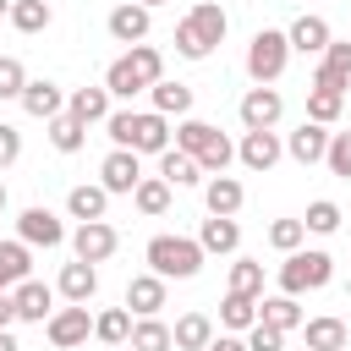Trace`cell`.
<instances>
[{"label": "cell", "mask_w": 351, "mask_h": 351, "mask_svg": "<svg viewBox=\"0 0 351 351\" xmlns=\"http://www.w3.org/2000/svg\"><path fill=\"white\" fill-rule=\"evenodd\" d=\"M104 203H110V192H104V186H88V181L66 192V208H71V219H82V225H88V219H104Z\"/></svg>", "instance_id": "obj_25"}, {"label": "cell", "mask_w": 351, "mask_h": 351, "mask_svg": "<svg viewBox=\"0 0 351 351\" xmlns=\"http://www.w3.org/2000/svg\"><path fill=\"white\" fill-rule=\"evenodd\" d=\"M302 236H307V225H302V219H274V225H269V241H274L280 252H296V247H302Z\"/></svg>", "instance_id": "obj_44"}, {"label": "cell", "mask_w": 351, "mask_h": 351, "mask_svg": "<svg viewBox=\"0 0 351 351\" xmlns=\"http://www.w3.org/2000/svg\"><path fill=\"white\" fill-rule=\"evenodd\" d=\"M93 291H99V269H93V263H82V258H77V263H66V269H60V296H66V302L88 307V296H93Z\"/></svg>", "instance_id": "obj_17"}, {"label": "cell", "mask_w": 351, "mask_h": 351, "mask_svg": "<svg viewBox=\"0 0 351 351\" xmlns=\"http://www.w3.org/2000/svg\"><path fill=\"white\" fill-rule=\"evenodd\" d=\"M22 88H27L22 60H16V55H0V99H22Z\"/></svg>", "instance_id": "obj_43"}, {"label": "cell", "mask_w": 351, "mask_h": 351, "mask_svg": "<svg viewBox=\"0 0 351 351\" xmlns=\"http://www.w3.org/2000/svg\"><path fill=\"white\" fill-rule=\"evenodd\" d=\"M104 126H110V137H115V148H132V154H165L170 148V126H165V115H154V110H115V115H104Z\"/></svg>", "instance_id": "obj_1"}, {"label": "cell", "mask_w": 351, "mask_h": 351, "mask_svg": "<svg viewBox=\"0 0 351 351\" xmlns=\"http://www.w3.org/2000/svg\"><path fill=\"white\" fill-rule=\"evenodd\" d=\"M115 225H104V219H88V225H77V236H71V252L82 258V263H104L110 252H115Z\"/></svg>", "instance_id": "obj_7"}, {"label": "cell", "mask_w": 351, "mask_h": 351, "mask_svg": "<svg viewBox=\"0 0 351 351\" xmlns=\"http://www.w3.org/2000/svg\"><path fill=\"white\" fill-rule=\"evenodd\" d=\"M16 230H22V241H33V247H60V241H66V225H60L49 208H22Z\"/></svg>", "instance_id": "obj_10"}, {"label": "cell", "mask_w": 351, "mask_h": 351, "mask_svg": "<svg viewBox=\"0 0 351 351\" xmlns=\"http://www.w3.org/2000/svg\"><path fill=\"white\" fill-rule=\"evenodd\" d=\"M219 324H225V329H252V324H258V302L225 291V302H219Z\"/></svg>", "instance_id": "obj_32"}, {"label": "cell", "mask_w": 351, "mask_h": 351, "mask_svg": "<svg viewBox=\"0 0 351 351\" xmlns=\"http://www.w3.org/2000/svg\"><path fill=\"white\" fill-rule=\"evenodd\" d=\"M0 351H22V346L11 340V329H0Z\"/></svg>", "instance_id": "obj_49"}, {"label": "cell", "mask_w": 351, "mask_h": 351, "mask_svg": "<svg viewBox=\"0 0 351 351\" xmlns=\"http://www.w3.org/2000/svg\"><path fill=\"white\" fill-rule=\"evenodd\" d=\"M285 60H291L285 33H274V27L252 33V44H247V71H252V82H258V88H269V82L285 71Z\"/></svg>", "instance_id": "obj_5"}, {"label": "cell", "mask_w": 351, "mask_h": 351, "mask_svg": "<svg viewBox=\"0 0 351 351\" xmlns=\"http://www.w3.org/2000/svg\"><path fill=\"white\" fill-rule=\"evenodd\" d=\"M82 137H88V126H82V121H71V115H55V121H49V143H55L60 154H77V148H82Z\"/></svg>", "instance_id": "obj_38"}, {"label": "cell", "mask_w": 351, "mask_h": 351, "mask_svg": "<svg viewBox=\"0 0 351 351\" xmlns=\"http://www.w3.org/2000/svg\"><path fill=\"white\" fill-rule=\"evenodd\" d=\"M241 181L236 176H208V186H203V203H208V214H219V219H230L236 208H241Z\"/></svg>", "instance_id": "obj_16"}, {"label": "cell", "mask_w": 351, "mask_h": 351, "mask_svg": "<svg viewBox=\"0 0 351 351\" xmlns=\"http://www.w3.org/2000/svg\"><path fill=\"white\" fill-rule=\"evenodd\" d=\"M148 269L159 280H192L203 269V247L186 241V236H154L148 241Z\"/></svg>", "instance_id": "obj_3"}, {"label": "cell", "mask_w": 351, "mask_h": 351, "mask_svg": "<svg viewBox=\"0 0 351 351\" xmlns=\"http://www.w3.org/2000/svg\"><path fill=\"white\" fill-rule=\"evenodd\" d=\"M0 208H5V181H0Z\"/></svg>", "instance_id": "obj_52"}, {"label": "cell", "mask_w": 351, "mask_h": 351, "mask_svg": "<svg viewBox=\"0 0 351 351\" xmlns=\"http://www.w3.org/2000/svg\"><path fill=\"white\" fill-rule=\"evenodd\" d=\"M329 274H335V258L329 252H285V263H280V296H302V291H318V285H329Z\"/></svg>", "instance_id": "obj_4"}, {"label": "cell", "mask_w": 351, "mask_h": 351, "mask_svg": "<svg viewBox=\"0 0 351 351\" xmlns=\"http://www.w3.org/2000/svg\"><path fill=\"white\" fill-rule=\"evenodd\" d=\"M0 16H11V0H0Z\"/></svg>", "instance_id": "obj_50"}, {"label": "cell", "mask_w": 351, "mask_h": 351, "mask_svg": "<svg viewBox=\"0 0 351 351\" xmlns=\"http://www.w3.org/2000/svg\"><path fill=\"white\" fill-rule=\"evenodd\" d=\"M324 148H329V132H324L318 121H302V126L291 132V143H285V154H291L296 165H318Z\"/></svg>", "instance_id": "obj_13"}, {"label": "cell", "mask_w": 351, "mask_h": 351, "mask_svg": "<svg viewBox=\"0 0 351 351\" xmlns=\"http://www.w3.org/2000/svg\"><path fill=\"white\" fill-rule=\"evenodd\" d=\"M225 27H230V16H225L214 0H203V5H192V11L176 22V49H181L186 60H203V55L225 38Z\"/></svg>", "instance_id": "obj_2"}, {"label": "cell", "mask_w": 351, "mask_h": 351, "mask_svg": "<svg viewBox=\"0 0 351 351\" xmlns=\"http://www.w3.org/2000/svg\"><path fill=\"white\" fill-rule=\"evenodd\" d=\"M16 159H22V132L0 121V170H5V165H16Z\"/></svg>", "instance_id": "obj_46"}, {"label": "cell", "mask_w": 351, "mask_h": 351, "mask_svg": "<svg viewBox=\"0 0 351 351\" xmlns=\"http://www.w3.org/2000/svg\"><path fill=\"white\" fill-rule=\"evenodd\" d=\"M208 137H214V126H208V121H197V115H186V121L176 126V148H181V154H192V159L203 154V143H208Z\"/></svg>", "instance_id": "obj_39"}, {"label": "cell", "mask_w": 351, "mask_h": 351, "mask_svg": "<svg viewBox=\"0 0 351 351\" xmlns=\"http://www.w3.org/2000/svg\"><path fill=\"white\" fill-rule=\"evenodd\" d=\"M346 346V324L340 318H313L307 324V351H340Z\"/></svg>", "instance_id": "obj_34"}, {"label": "cell", "mask_w": 351, "mask_h": 351, "mask_svg": "<svg viewBox=\"0 0 351 351\" xmlns=\"http://www.w3.org/2000/svg\"><path fill=\"white\" fill-rule=\"evenodd\" d=\"M132 351H170V329L159 318H137L132 324Z\"/></svg>", "instance_id": "obj_37"}, {"label": "cell", "mask_w": 351, "mask_h": 351, "mask_svg": "<svg viewBox=\"0 0 351 351\" xmlns=\"http://www.w3.org/2000/svg\"><path fill=\"white\" fill-rule=\"evenodd\" d=\"M137 5H143V11H148V5H165V0H137Z\"/></svg>", "instance_id": "obj_51"}, {"label": "cell", "mask_w": 351, "mask_h": 351, "mask_svg": "<svg viewBox=\"0 0 351 351\" xmlns=\"http://www.w3.org/2000/svg\"><path fill=\"white\" fill-rule=\"evenodd\" d=\"M346 82H351V44H335V38H329V49H324V66H318L313 88H340V93H346Z\"/></svg>", "instance_id": "obj_18"}, {"label": "cell", "mask_w": 351, "mask_h": 351, "mask_svg": "<svg viewBox=\"0 0 351 351\" xmlns=\"http://www.w3.org/2000/svg\"><path fill=\"white\" fill-rule=\"evenodd\" d=\"M258 324H269V329H296L302 324V307H296V296H269V302H258Z\"/></svg>", "instance_id": "obj_28"}, {"label": "cell", "mask_w": 351, "mask_h": 351, "mask_svg": "<svg viewBox=\"0 0 351 351\" xmlns=\"http://www.w3.org/2000/svg\"><path fill=\"white\" fill-rule=\"evenodd\" d=\"M132 203H137L143 214H165V208H170V186H165L159 176H154V181L143 176V181H137V192H132Z\"/></svg>", "instance_id": "obj_40"}, {"label": "cell", "mask_w": 351, "mask_h": 351, "mask_svg": "<svg viewBox=\"0 0 351 351\" xmlns=\"http://www.w3.org/2000/svg\"><path fill=\"white\" fill-rule=\"evenodd\" d=\"M16 324V302H11V291H0V329H11Z\"/></svg>", "instance_id": "obj_47"}, {"label": "cell", "mask_w": 351, "mask_h": 351, "mask_svg": "<svg viewBox=\"0 0 351 351\" xmlns=\"http://www.w3.org/2000/svg\"><path fill=\"white\" fill-rule=\"evenodd\" d=\"M99 176H104V181H99L104 192H137V181H143V165H137V154H132V148H115V154L99 165Z\"/></svg>", "instance_id": "obj_9"}, {"label": "cell", "mask_w": 351, "mask_h": 351, "mask_svg": "<svg viewBox=\"0 0 351 351\" xmlns=\"http://www.w3.org/2000/svg\"><path fill=\"white\" fill-rule=\"evenodd\" d=\"M159 307H165V280H159V274H132V285H126V313L154 318Z\"/></svg>", "instance_id": "obj_11"}, {"label": "cell", "mask_w": 351, "mask_h": 351, "mask_svg": "<svg viewBox=\"0 0 351 351\" xmlns=\"http://www.w3.org/2000/svg\"><path fill=\"white\" fill-rule=\"evenodd\" d=\"M203 351H247V340H236V335H219V340H208Z\"/></svg>", "instance_id": "obj_48"}, {"label": "cell", "mask_w": 351, "mask_h": 351, "mask_svg": "<svg viewBox=\"0 0 351 351\" xmlns=\"http://www.w3.org/2000/svg\"><path fill=\"white\" fill-rule=\"evenodd\" d=\"M110 38H121V44H143V38H148V11H143L137 0L115 5V11H110Z\"/></svg>", "instance_id": "obj_15"}, {"label": "cell", "mask_w": 351, "mask_h": 351, "mask_svg": "<svg viewBox=\"0 0 351 351\" xmlns=\"http://www.w3.org/2000/svg\"><path fill=\"white\" fill-rule=\"evenodd\" d=\"M143 88H148V77H143V71H137L126 55H121V60L104 71V93H115V99H132V93H143Z\"/></svg>", "instance_id": "obj_26"}, {"label": "cell", "mask_w": 351, "mask_h": 351, "mask_svg": "<svg viewBox=\"0 0 351 351\" xmlns=\"http://www.w3.org/2000/svg\"><path fill=\"white\" fill-rule=\"evenodd\" d=\"M148 93H154V115H186V110H192V88H186V82H165V77H159Z\"/></svg>", "instance_id": "obj_27"}, {"label": "cell", "mask_w": 351, "mask_h": 351, "mask_svg": "<svg viewBox=\"0 0 351 351\" xmlns=\"http://www.w3.org/2000/svg\"><path fill=\"white\" fill-rule=\"evenodd\" d=\"M88 329H93V318H88V307H55L49 318H44V335H49V346L55 351H71V346H82L88 340Z\"/></svg>", "instance_id": "obj_6"}, {"label": "cell", "mask_w": 351, "mask_h": 351, "mask_svg": "<svg viewBox=\"0 0 351 351\" xmlns=\"http://www.w3.org/2000/svg\"><path fill=\"white\" fill-rule=\"evenodd\" d=\"M313 236H329V230H340V203H329V197H318V203H307V219H302Z\"/></svg>", "instance_id": "obj_41"}, {"label": "cell", "mask_w": 351, "mask_h": 351, "mask_svg": "<svg viewBox=\"0 0 351 351\" xmlns=\"http://www.w3.org/2000/svg\"><path fill=\"white\" fill-rule=\"evenodd\" d=\"M236 159V148H230V137L225 132H214L208 143H203V154H197V170H208V176H225V165Z\"/></svg>", "instance_id": "obj_35"}, {"label": "cell", "mask_w": 351, "mask_h": 351, "mask_svg": "<svg viewBox=\"0 0 351 351\" xmlns=\"http://www.w3.org/2000/svg\"><path fill=\"white\" fill-rule=\"evenodd\" d=\"M324 165H329L335 176H346V181H351V132H329V148H324Z\"/></svg>", "instance_id": "obj_42"}, {"label": "cell", "mask_w": 351, "mask_h": 351, "mask_svg": "<svg viewBox=\"0 0 351 351\" xmlns=\"http://www.w3.org/2000/svg\"><path fill=\"white\" fill-rule=\"evenodd\" d=\"M22 110H27L33 121H55V115L66 110V99H60L55 82H27V88H22Z\"/></svg>", "instance_id": "obj_19"}, {"label": "cell", "mask_w": 351, "mask_h": 351, "mask_svg": "<svg viewBox=\"0 0 351 351\" xmlns=\"http://www.w3.org/2000/svg\"><path fill=\"white\" fill-rule=\"evenodd\" d=\"M197 176H203V170H197L192 154H181V148H165V154H159V181H165V186H192Z\"/></svg>", "instance_id": "obj_24"}, {"label": "cell", "mask_w": 351, "mask_h": 351, "mask_svg": "<svg viewBox=\"0 0 351 351\" xmlns=\"http://www.w3.org/2000/svg\"><path fill=\"white\" fill-rule=\"evenodd\" d=\"M285 44H291L296 55H324V49H329V22H324V16H296L291 33H285Z\"/></svg>", "instance_id": "obj_12"}, {"label": "cell", "mask_w": 351, "mask_h": 351, "mask_svg": "<svg viewBox=\"0 0 351 351\" xmlns=\"http://www.w3.org/2000/svg\"><path fill=\"white\" fill-rule=\"evenodd\" d=\"M247 351H285V335L269 329V324H252L247 329Z\"/></svg>", "instance_id": "obj_45"}, {"label": "cell", "mask_w": 351, "mask_h": 351, "mask_svg": "<svg viewBox=\"0 0 351 351\" xmlns=\"http://www.w3.org/2000/svg\"><path fill=\"white\" fill-rule=\"evenodd\" d=\"M27 241H0V291L5 285H22L27 280Z\"/></svg>", "instance_id": "obj_30"}, {"label": "cell", "mask_w": 351, "mask_h": 351, "mask_svg": "<svg viewBox=\"0 0 351 351\" xmlns=\"http://www.w3.org/2000/svg\"><path fill=\"white\" fill-rule=\"evenodd\" d=\"M49 0H11V27L16 33H44L49 27Z\"/></svg>", "instance_id": "obj_29"}, {"label": "cell", "mask_w": 351, "mask_h": 351, "mask_svg": "<svg viewBox=\"0 0 351 351\" xmlns=\"http://www.w3.org/2000/svg\"><path fill=\"white\" fill-rule=\"evenodd\" d=\"M93 335H99L104 346H126V340H132V313H126V307L99 313V318H93Z\"/></svg>", "instance_id": "obj_33"}, {"label": "cell", "mask_w": 351, "mask_h": 351, "mask_svg": "<svg viewBox=\"0 0 351 351\" xmlns=\"http://www.w3.org/2000/svg\"><path fill=\"white\" fill-rule=\"evenodd\" d=\"M11 302H16V318H33V324H44L55 307V296H49V285H38V280H22L16 291H11Z\"/></svg>", "instance_id": "obj_20"}, {"label": "cell", "mask_w": 351, "mask_h": 351, "mask_svg": "<svg viewBox=\"0 0 351 351\" xmlns=\"http://www.w3.org/2000/svg\"><path fill=\"white\" fill-rule=\"evenodd\" d=\"M197 247H203V252H236V247H241V225L214 214V219H203V230H197Z\"/></svg>", "instance_id": "obj_21"}, {"label": "cell", "mask_w": 351, "mask_h": 351, "mask_svg": "<svg viewBox=\"0 0 351 351\" xmlns=\"http://www.w3.org/2000/svg\"><path fill=\"white\" fill-rule=\"evenodd\" d=\"M236 154H241V165H247V170H274L285 148H280V137H274V132H247Z\"/></svg>", "instance_id": "obj_14"}, {"label": "cell", "mask_w": 351, "mask_h": 351, "mask_svg": "<svg viewBox=\"0 0 351 351\" xmlns=\"http://www.w3.org/2000/svg\"><path fill=\"white\" fill-rule=\"evenodd\" d=\"M280 110H285V99H280L274 88H252V93L241 99V126H247V132H274Z\"/></svg>", "instance_id": "obj_8"}, {"label": "cell", "mask_w": 351, "mask_h": 351, "mask_svg": "<svg viewBox=\"0 0 351 351\" xmlns=\"http://www.w3.org/2000/svg\"><path fill=\"white\" fill-rule=\"evenodd\" d=\"M214 340V324L203 318V313H186V318H176V329H170V346L176 351H203Z\"/></svg>", "instance_id": "obj_22"}, {"label": "cell", "mask_w": 351, "mask_h": 351, "mask_svg": "<svg viewBox=\"0 0 351 351\" xmlns=\"http://www.w3.org/2000/svg\"><path fill=\"white\" fill-rule=\"evenodd\" d=\"M340 110H346V93H340V88H307V121L329 126Z\"/></svg>", "instance_id": "obj_31"}, {"label": "cell", "mask_w": 351, "mask_h": 351, "mask_svg": "<svg viewBox=\"0 0 351 351\" xmlns=\"http://www.w3.org/2000/svg\"><path fill=\"white\" fill-rule=\"evenodd\" d=\"M230 291L236 296H263V263H252V258H241V263H230Z\"/></svg>", "instance_id": "obj_36"}, {"label": "cell", "mask_w": 351, "mask_h": 351, "mask_svg": "<svg viewBox=\"0 0 351 351\" xmlns=\"http://www.w3.org/2000/svg\"><path fill=\"white\" fill-rule=\"evenodd\" d=\"M66 115L82 121V126H88V121H104V115H110V93H104V88H77V93L66 99Z\"/></svg>", "instance_id": "obj_23"}]
</instances>
